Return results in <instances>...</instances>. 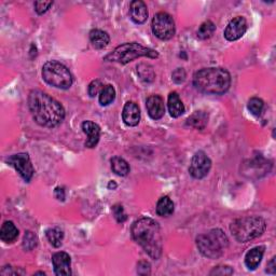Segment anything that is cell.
<instances>
[{
	"mask_svg": "<svg viewBox=\"0 0 276 276\" xmlns=\"http://www.w3.org/2000/svg\"><path fill=\"white\" fill-rule=\"evenodd\" d=\"M28 107L34 122L43 127H56L65 119V109L62 104L39 90L29 93Z\"/></svg>",
	"mask_w": 276,
	"mask_h": 276,
	"instance_id": "cell-1",
	"label": "cell"
},
{
	"mask_svg": "<svg viewBox=\"0 0 276 276\" xmlns=\"http://www.w3.org/2000/svg\"><path fill=\"white\" fill-rule=\"evenodd\" d=\"M131 232L136 243L152 259L158 260L162 255V235L159 223L151 218L143 217L133 223Z\"/></svg>",
	"mask_w": 276,
	"mask_h": 276,
	"instance_id": "cell-2",
	"label": "cell"
},
{
	"mask_svg": "<svg viewBox=\"0 0 276 276\" xmlns=\"http://www.w3.org/2000/svg\"><path fill=\"white\" fill-rule=\"evenodd\" d=\"M193 85L201 93L220 95L230 89L231 76L223 68H203L193 75Z\"/></svg>",
	"mask_w": 276,
	"mask_h": 276,
	"instance_id": "cell-3",
	"label": "cell"
},
{
	"mask_svg": "<svg viewBox=\"0 0 276 276\" xmlns=\"http://www.w3.org/2000/svg\"><path fill=\"white\" fill-rule=\"evenodd\" d=\"M266 229L265 220L259 216H248L233 221L230 226L231 234L238 243H247L261 236Z\"/></svg>",
	"mask_w": 276,
	"mask_h": 276,
	"instance_id": "cell-4",
	"label": "cell"
},
{
	"mask_svg": "<svg viewBox=\"0 0 276 276\" xmlns=\"http://www.w3.org/2000/svg\"><path fill=\"white\" fill-rule=\"evenodd\" d=\"M140 57L158 58L159 53L155 50L146 48L137 42H126L110 52L109 54L104 57V60H106V62L127 64Z\"/></svg>",
	"mask_w": 276,
	"mask_h": 276,
	"instance_id": "cell-5",
	"label": "cell"
},
{
	"mask_svg": "<svg viewBox=\"0 0 276 276\" xmlns=\"http://www.w3.org/2000/svg\"><path fill=\"white\" fill-rule=\"evenodd\" d=\"M196 246L203 256L210 259H218L229 246V239L222 230L213 229L196 237Z\"/></svg>",
	"mask_w": 276,
	"mask_h": 276,
	"instance_id": "cell-6",
	"label": "cell"
},
{
	"mask_svg": "<svg viewBox=\"0 0 276 276\" xmlns=\"http://www.w3.org/2000/svg\"><path fill=\"white\" fill-rule=\"evenodd\" d=\"M42 78L56 89L67 90L73 85V76L69 69L56 60H50L42 67Z\"/></svg>",
	"mask_w": 276,
	"mask_h": 276,
	"instance_id": "cell-7",
	"label": "cell"
},
{
	"mask_svg": "<svg viewBox=\"0 0 276 276\" xmlns=\"http://www.w3.org/2000/svg\"><path fill=\"white\" fill-rule=\"evenodd\" d=\"M152 32L161 40H169L175 36L176 27L171 15L166 12H159L154 15L151 23Z\"/></svg>",
	"mask_w": 276,
	"mask_h": 276,
	"instance_id": "cell-8",
	"label": "cell"
},
{
	"mask_svg": "<svg viewBox=\"0 0 276 276\" xmlns=\"http://www.w3.org/2000/svg\"><path fill=\"white\" fill-rule=\"evenodd\" d=\"M7 163L9 164V165L14 167V169L19 172L21 177L26 181V183H29V181L31 180L34 174V168L32 166L28 153L22 152V153L13 154L7 159Z\"/></svg>",
	"mask_w": 276,
	"mask_h": 276,
	"instance_id": "cell-9",
	"label": "cell"
},
{
	"mask_svg": "<svg viewBox=\"0 0 276 276\" xmlns=\"http://www.w3.org/2000/svg\"><path fill=\"white\" fill-rule=\"evenodd\" d=\"M212 167V161L204 151H197L190 163L189 172L195 179H203L207 176Z\"/></svg>",
	"mask_w": 276,
	"mask_h": 276,
	"instance_id": "cell-10",
	"label": "cell"
},
{
	"mask_svg": "<svg viewBox=\"0 0 276 276\" xmlns=\"http://www.w3.org/2000/svg\"><path fill=\"white\" fill-rule=\"evenodd\" d=\"M247 21L243 16H236L231 20L224 29V38L228 41H235L242 38L247 30Z\"/></svg>",
	"mask_w": 276,
	"mask_h": 276,
	"instance_id": "cell-11",
	"label": "cell"
},
{
	"mask_svg": "<svg viewBox=\"0 0 276 276\" xmlns=\"http://www.w3.org/2000/svg\"><path fill=\"white\" fill-rule=\"evenodd\" d=\"M52 263H53L54 273L58 276L72 275V259L67 253L58 252L52 256Z\"/></svg>",
	"mask_w": 276,
	"mask_h": 276,
	"instance_id": "cell-12",
	"label": "cell"
},
{
	"mask_svg": "<svg viewBox=\"0 0 276 276\" xmlns=\"http://www.w3.org/2000/svg\"><path fill=\"white\" fill-rule=\"evenodd\" d=\"M146 107L148 115L153 120H160L165 114V105L164 100L159 95H151L146 101Z\"/></svg>",
	"mask_w": 276,
	"mask_h": 276,
	"instance_id": "cell-13",
	"label": "cell"
},
{
	"mask_svg": "<svg viewBox=\"0 0 276 276\" xmlns=\"http://www.w3.org/2000/svg\"><path fill=\"white\" fill-rule=\"evenodd\" d=\"M83 132L88 135V140L85 142V147L88 148H95L99 142L100 137V127L98 124L92 121H84L82 123Z\"/></svg>",
	"mask_w": 276,
	"mask_h": 276,
	"instance_id": "cell-14",
	"label": "cell"
},
{
	"mask_svg": "<svg viewBox=\"0 0 276 276\" xmlns=\"http://www.w3.org/2000/svg\"><path fill=\"white\" fill-rule=\"evenodd\" d=\"M122 119L127 126H136L141 121L140 107L133 101H127L122 111Z\"/></svg>",
	"mask_w": 276,
	"mask_h": 276,
	"instance_id": "cell-15",
	"label": "cell"
},
{
	"mask_svg": "<svg viewBox=\"0 0 276 276\" xmlns=\"http://www.w3.org/2000/svg\"><path fill=\"white\" fill-rule=\"evenodd\" d=\"M129 16L135 24H144L148 19V9L144 2L134 0L129 6Z\"/></svg>",
	"mask_w": 276,
	"mask_h": 276,
	"instance_id": "cell-16",
	"label": "cell"
},
{
	"mask_svg": "<svg viewBox=\"0 0 276 276\" xmlns=\"http://www.w3.org/2000/svg\"><path fill=\"white\" fill-rule=\"evenodd\" d=\"M264 246H257L249 250L245 256V264L248 267V270H256L260 264L263 255H264Z\"/></svg>",
	"mask_w": 276,
	"mask_h": 276,
	"instance_id": "cell-17",
	"label": "cell"
},
{
	"mask_svg": "<svg viewBox=\"0 0 276 276\" xmlns=\"http://www.w3.org/2000/svg\"><path fill=\"white\" fill-rule=\"evenodd\" d=\"M167 107L169 115L172 118H178L185 114V106L183 101H181L179 95L177 92H171L168 95V100H167Z\"/></svg>",
	"mask_w": 276,
	"mask_h": 276,
	"instance_id": "cell-18",
	"label": "cell"
},
{
	"mask_svg": "<svg viewBox=\"0 0 276 276\" xmlns=\"http://www.w3.org/2000/svg\"><path fill=\"white\" fill-rule=\"evenodd\" d=\"M90 41L95 49L101 50L109 45L110 37L106 31L100 29H93L90 32Z\"/></svg>",
	"mask_w": 276,
	"mask_h": 276,
	"instance_id": "cell-19",
	"label": "cell"
},
{
	"mask_svg": "<svg viewBox=\"0 0 276 276\" xmlns=\"http://www.w3.org/2000/svg\"><path fill=\"white\" fill-rule=\"evenodd\" d=\"M209 123V115L203 110H198L193 112V114L187 119V125L191 126L196 129H204Z\"/></svg>",
	"mask_w": 276,
	"mask_h": 276,
	"instance_id": "cell-20",
	"label": "cell"
},
{
	"mask_svg": "<svg viewBox=\"0 0 276 276\" xmlns=\"http://www.w3.org/2000/svg\"><path fill=\"white\" fill-rule=\"evenodd\" d=\"M19 236V230L12 221H5L0 230V238L5 243H12Z\"/></svg>",
	"mask_w": 276,
	"mask_h": 276,
	"instance_id": "cell-21",
	"label": "cell"
},
{
	"mask_svg": "<svg viewBox=\"0 0 276 276\" xmlns=\"http://www.w3.org/2000/svg\"><path fill=\"white\" fill-rule=\"evenodd\" d=\"M175 205L168 196H162L157 204V214L161 217H168L174 213Z\"/></svg>",
	"mask_w": 276,
	"mask_h": 276,
	"instance_id": "cell-22",
	"label": "cell"
},
{
	"mask_svg": "<svg viewBox=\"0 0 276 276\" xmlns=\"http://www.w3.org/2000/svg\"><path fill=\"white\" fill-rule=\"evenodd\" d=\"M111 168L119 176H126L129 172L128 163L120 157H114L110 161Z\"/></svg>",
	"mask_w": 276,
	"mask_h": 276,
	"instance_id": "cell-23",
	"label": "cell"
},
{
	"mask_svg": "<svg viewBox=\"0 0 276 276\" xmlns=\"http://www.w3.org/2000/svg\"><path fill=\"white\" fill-rule=\"evenodd\" d=\"M137 74L140 76L141 79L146 83L152 82L155 77L153 67L146 63H142L137 66Z\"/></svg>",
	"mask_w": 276,
	"mask_h": 276,
	"instance_id": "cell-24",
	"label": "cell"
},
{
	"mask_svg": "<svg viewBox=\"0 0 276 276\" xmlns=\"http://www.w3.org/2000/svg\"><path fill=\"white\" fill-rule=\"evenodd\" d=\"M116 98V91L114 86L107 84L102 88L101 92L99 93V104L101 106H108L109 104L115 100Z\"/></svg>",
	"mask_w": 276,
	"mask_h": 276,
	"instance_id": "cell-25",
	"label": "cell"
},
{
	"mask_svg": "<svg viewBox=\"0 0 276 276\" xmlns=\"http://www.w3.org/2000/svg\"><path fill=\"white\" fill-rule=\"evenodd\" d=\"M215 30H216V25L212 21H206L200 26V28L197 29L196 36L198 39L206 40L213 36Z\"/></svg>",
	"mask_w": 276,
	"mask_h": 276,
	"instance_id": "cell-26",
	"label": "cell"
},
{
	"mask_svg": "<svg viewBox=\"0 0 276 276\" xmlns=\"http://www.w3.org/2000/svg\"><path fill=\"white\" fill-rule=\"evenodd\" d=\"M46 234H47V237L51 243V245H53L56 248L62 246V242L64 238V233L62 230L58 229V228H52V229L47 230Z\"/></svg>",
	"mask_w": 276,
	"mask_h": 276,
	"instance_id": "cell-27",
	"label": "cell"
},
{
	"mask_svg": "<svg viewBox=\"0 0 276 276\" xmlns=\"http://www.w3.org/2000/svg\"><path fill=\"white\" fill-rule=\"evenodd\" d=\"M247 108H248V110L250 111V114H252V115L260 116L263 108H264V102L260 98L253 97V98L249 99Z\"/></svg>",
	"mask_w": 276,
	"mask_h": 276,
	"instance_id": "cell-28",
	"label": "cell"
},
{
	"mask_svg": "<svg viewBox=\"0 0 276 276\" xmlns=\"http://www.w3.org/2000/svg\"><path fill=\"white\" fill-rule=\"evenodd\" d=\"M38 238L34 233L31 231H27L25 233L24 238H23V248L25 250H32L34 247L37 246Z\"/></svg>",
	"mask_w": 276,
	"mask_h": 276,
	"instance_id": "cell-29",
	"label": "cell"
},
{
	"mask_svg": "<svg viewBox=\"0 0 276 276\" xmlns=\"http://www.w3.org/2000/svg\"><path fill=\"white\" fill-rule=\"evenodd\" d=\"M112 214H114L115 218L117 219V221L119 223H123L127 219V216L124 212L123 206L120 205V204H116V205L112 206Z\"/></svg>",
	"mask_w": 276,
	"mask_h": 276,
	"instance_id": "cell-30",
	"label": "cell"
},
{
	"mask_svg": "<svg viewBox=\"0 0 276 276\" xmlns=\"http://www.w3.org/2000/svg\"><path fill=\"white\" fill-rule=\"evenodd\" d=\"M102 88H104V85H102V83H101L100 80L96 79V80L92 81L90 83V85H89V88H88L89 95H90L91 97H95L97 94H99L101 92Z\"/></svg>",
	"mask_w": 276,
	"mask_h": 276,
	"instance_id": "cell-31",
	"label": "cell"
},
{
	"mask_svg": "<svg viewBox=\"0 0 276 276\" xmlns=\"http://www.w3.org/2000/svg\"><path fill=\"white\" fill-rule=\"evenodd\" d=\"M233 269L229 265H218L215 266L210 273L211 275H232L233 274Z\"/></svg>",
	"mask_w": 276,
	"mask_h": 276,
	"instance_id": "cell-32",
	"label": "cell"
},
{
	"mask_svg": "<svg viewBox=\"0 0 276 276\" xmlns=\"http://www.w3.org/2000/svg\"><path fill=\"white\" fill-rule=\"evenodd\" d=\"M52 5H53V2H36L34 3V10L39 15H42L49 10Z\"/></svg>",
	"mask_w": 276,
	"mask_h": 276,
	"instance_id": "cell-33",
	"label": "cell"
},
{
	"mask_svg": "<svg viewBox=\"0 0 276 276\" xmlns=\"http://www.w3.org/2000/svg\"><path fill=\"white\" fill-rule=\"evenodd\" d=\"M186 77H187V74H186V71L184 68L175 69L174 73H172V75H171L172 80H174L175 83H178V84L185 82Z\"/></svg>",
	"mask_w": 276,
	"mask_h": 276,
	"instance_id": "cell-34",
	"label": "cell"
},
{
	"mask_svg": "<svg viewBox=\"0 0 276 276\" xmlns=\"http://www.w3.org/2000/svg\"><path fill=\"white\" fill-rule=\"evenodd\" d=\"M151 272V265L148 261H140L137 263V273L140 275H149Z\"/></svg>",
	"mask_w": 276,
	"mask_h": 276,
	"instance_id": "cell-35",
	"label": "cell"
},
{
	"mask_svg": "<svg viewBox=\"0 0 276 276\" xmlns=\"http://www.w3.org/2000/svg\"><path fill=\"white\" fill-rule=\"evenodd\" d=\"M276 257H273L271 259V261L267 263V269H266V272L269 274H275L276 273Z\"/></svg>",
	"mask_w": 276,
	"mask_h": 276,
	"instance_id": "cell-36",
	"label": "cell"
},
{
	"mask_svg": "<svg viewBox=\"0 0 276 276\" xmlns=\"http://www.w3.org/2000/svg\"><path fill=\"white\" fill-rule=\"evenodd\" d=\"M55 196L57 200L59 201H64L65 200V191H64V189L63 188H56L55 189Z\"/></svg>",
	"mask_w": 276,
	"mask_h": 276,
	"instance_id": "cell-37",
	"label": "cell"
},
{
	"mask_svg": "<svg viewBox=\"0 0 276 276\" xmlns=\"http://www.w3.org/2000/svg\"><path fill=\"white\" fill-rule=\"evenodd\" d=\"M108 188L109 189H116L117 188V184L115 183V181H110V183H109V185H108Z\"/></svg>",
	"mask_w": 276,
	"mask_h": 276,
	"instance_id": "cell-38",
	"label": "cell"
}]
</instances>
